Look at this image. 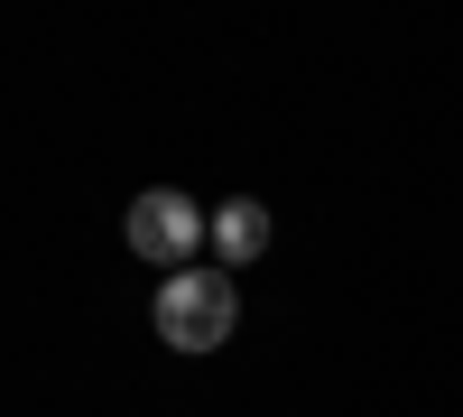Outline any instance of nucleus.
Segmentation results:
<instances>
[{
  "mask_svg": "<svg viewBox=\"0 0 463 417\" xmlns=\"http://www.w3.org/2000/svg\"><path fill=\"white\" fill-rule=\"evenodd\" d=\"M148 325H158L167 353H222L232 325H241V288H232V270H176L148 297Z\"/></svg>",
  "mask_w": 463,
  "mask_h": 417,
  "instance_id": "f257e3e1",
  "label": "nucleus"
},
{
  "mask_svg": "<svg viewBox=\"0 0 463 417\" xmlns=\"http://www.w3.org/2000/svg\"><path fill=\"white\" fill-rule=\"evenodd\" d=\"M121 242L148 260V270H195V251L213 242V213L185 195V185H148V195H130V213H121Z\"/></svg>",
  "mask_w": 463,
  "mask_h": 417,
  "instance_id": "f03ea898",
  "label": "nucleus"
},
{
  "mask_svg": "<svg viewBox=\"0 0 463 417\" xmlns=\"http://www.w3.org/2000/svg\"><path fill=\"white\" fill-rule=\"evenodd\" d=\"M213 251H222V270H241V260H260L269 251V213L241 195V204H222L213 213Z\"/></svg>",
  "mask_w": 463,
  "mask_h": 417,
  "instance_id": "7ed1b4c3",
  "label": "nucleus"
}]
</instances>
